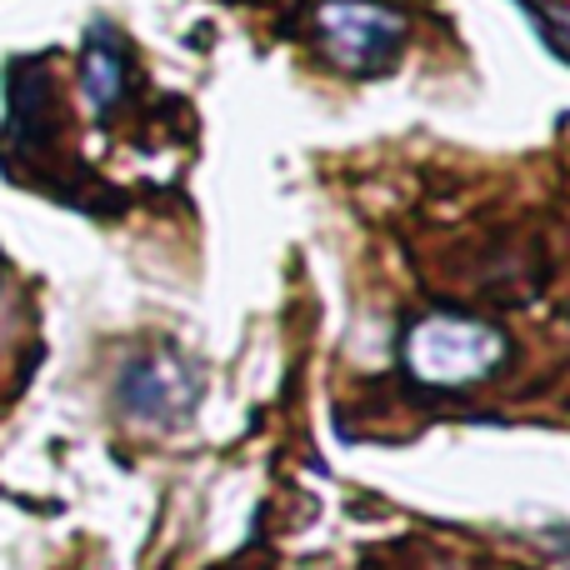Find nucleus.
Returning a JSON list of instances; mask_svg holds the SVG:
<instances>
[{"label":"nucleus","mask_w":570,"mask_h":570,"mask_svg":"<svg viewBox=\"0 0 570 570\" xmlns=\"http://www.w3.org/2000/svg\"><path fill=\"white\" fill-rule=\"evenodd\" d=\"M315 36H321L331 66L351 70V76H371L401 56L411 20L381 0H325L315 10Z\"/></svg>","instance_id":"nucleus-2"},{"label":"nucleus","mask_w":570,"mask_h":570,"mask_svg":"<svg viewBox=\"0 0 570 570\" xmlns=\"http://www.w3.org/2000/svg\"><path fill=\"white\" fill-rule=\"evenodd\" d=\"M511 361V335L491 321L455 311H435L415 321L401 341V365L411 381L435 391H465V385L491 381Z\"/></svg>","instance_id":"nucleus-1"},{"label":"nucleus","mask_w":570,"mask_h":570,"mask_svg":"<svg viewBox=\"0 0 570 570\" xmlns=\"http://www.w3.org/2000/svg\"><path fill=\"white\" fill-rule=\"evenodd\" d=\"M190 401H196V375L176 355L140 361L120 375V405L136 421H170V415L190 411Z\"/></svg>","instance_id":"nucleus-3"},{"label":"nucleus","mask_w":570,"mask_h":570,"mask_svg":"<svg viewBox=\"0 0 570 570\" xmlns=\"http://www.w3.org/2000/svg\"><path fill=\"white\" fill-rule=\"evenodd\" d=\"M80 80H86V100H90V110H96L100 120L126 100V80H130L126 46H120V36L110 26H96V36L86 40V66H80Z\"/></svg>","instance_id":"nucleus-4"}]
</instances>
